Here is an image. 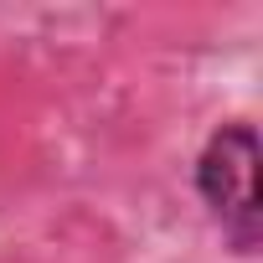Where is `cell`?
Wrapping results in <instances>:
<instances>
[{
  "label": "cell",
  "instance_id": "cell-1",
  "mask_svg": "<svg viewBox=\"0 0 263 263\" xmlns=\"http://www.w3.org/2000/svg\"><path fill=\"white\" fill-rule=\"evenodd\" d=\"M258 129L248 119H232L212 129L201 155H196V196L222 232V242L242 258L258 253L263 242V206H258Z\"/></svg>",
  "mask_w": 263,
  "mask_h": 263
}]
</instances>
